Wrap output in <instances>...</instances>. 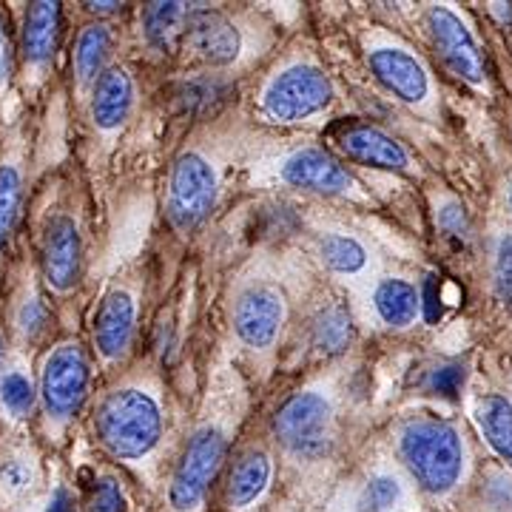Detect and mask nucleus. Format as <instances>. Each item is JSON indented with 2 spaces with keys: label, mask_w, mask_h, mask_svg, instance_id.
Masks as SVG:
<instances>
[{
  "label": "nucleus",
  "mask_w": 512,
  "mask_h": 512,
  "mask_svg": "<svg viewBox=\"0 0 512 512\" xmlns=\"http://www.w3.org/2000/svg\"><path fill=\"white\" fill-rule=\"evenodd\" d=\"M478 430L484 433L487 444L493 447L501 458L512 461V402L490 393L476 404Z\"/></svg>",
  "instance_id": "obj_23"
},
{
  "label": "nucleus",
  "mask_w": 512,
  "mask_h": 512,
  "mask_svg": "<svg viewBox=\"0 0 512 512\" xmlns=\"http://www.w3.org/2000/svg\"><path fill=\"white\" fill-rule=\"evenodd\" d=\"M427 29L433 37V46L439 52L441 63L450 72L467 80L470 86H481L487 80V63L481 55L476 35L467 29V23L447 6H433L427 12Z\"/></svg>",
  "instance_id": "obj_8"
},
{
  "label": "nucleus",
  "mask_w": 512,
  "mask_h": 512,
  "mask_svg": "<svg viewBox=\"0 0 512 512\" xmlns=\"http://www.w3.org/2000/svg\"><path fill=\"white\" fill-rule=\"evenodd\" d=\"M274 433L296 456H325L333 441V404L322 390H302L279 407Z\"/></svg>",
  "instance_id": "obj_4"
},
{
  "label": "nucleus",
  "mask_w": 512,
  "mask_h": 512,
  "mask_svg": "<svg viewBox=\"0 0 512 512\" xmlns=\"http://www.w3.org/2000/svg\"><path fill=\"white\" fill-rule=\"evenodd\" d=\"M399 453L424 493L447 495L456 490L467 467L464 439L441 419H410L399 430Z\"/></svg>",
  "instance_id": "obj_1"
},
{
  "label": "nucleus",
  "mask_w": 512,
  "mask_h": 512,
  "mask_svg": "<svg viewBox=\"0 0 512 512\" xmlns=\"http://www.w3.org/2000/svg\"><path fill=\"white\" fill-rule=\"evenodd\" d=\"M510 208H512V188H510Z\"/></svg>",
  "instance_id": "obj_40"
},
{
  "label": "nucleus",
  "mask_w": 512,
  "mask_h": 512,
  "mask_svg": "<svg viewBox=\"0 0 512 512\" xmlns=\"http://www.w3.org/2000/svg\"><path fill=\"white\" fill-rule=\"evenodd\" d=\"M9 77H12V49H9L6 32L0 26V92L9 86Z\"/></svg>",
  "instance_id": "obj_36"
},
{
  "label": "nucleus",
  "mask_w": 512,
  "mask_h": 512,
  "mask_svg": "<svg viewBox=\"0 0 512 512\" xmlns=\"http://www.w3.org/2000/svg\"><path fill=\"white\" fill-rule=\"evenodd\" d=\"M0 362H3V333H0Z\"/></svg>",
  "instance_id": "obj_39"
},
{
  "label": "nucleus",
  "mask_w": 512,
  "mask_h": 512,
  "mask_svg": "<svg viewBox=\"0 0 512 512\" xmlns=\"http://www.w3.org/2000/svg\"><path fill=\"white\" fill-rule=\"evenodd\" d=\"M194 6L197 3H177V0L148 3L143 12V32L148 43L160 52H171L177 43H183L185 23L191 18Z\"/></svg>",
  "instance_id": "obj_20"
},
{
  "label": "nucleus",
  "mask_w": 512,
  "mask_h": 512,
  "mask_svg": "<svg viewBox=\"0 0 512 512\" xmlns=\"http://www.w3.org/2000/svg\"><path fill=\"white\" fill-rule=\"evenodd\" d=\"M333 100V83L322 69L293 63L268 80L262 89V111L274 123H302L325 111Z\"/></svg>",
  "instance_id": "obj_3"
},
{
  "label": "nucleus",
  "mask_w": 512,
  "mask_h": 512,
  "mask_svg": "<svg viewBox=\"0 0 512 512\" xmlns=\"http://www.w3.org/2000/svg\"><path fill=\"white\" fill-rule=\"evenodd\" d=\"M63 9L60 3H32L23 18V57L29 66H49L60 43Z\"/></svg>",
  "instance_id": "obj_16"
},
{
  "label": "nucleus",
  "mask_w": 512,
  "mask_h": 512,
  "mask_svg": "<svg viewBox=\"0 0 512 512\" xmlns=\"http://www.w3.org/2000/svg\"><path fill=\"white\" fill-rule=\"evenodd\" d=\"M35 402L37 387L23 367L0 370V410H3V416L23 421L35 410Z\"/></svg>",
  "instance_id": "obj_25"
},
{
  "label": "nucleus",
  "mask_w": 512,
  "mask_h": 512,
  "mask_svg": "<svg viewBox=\"0 0 512 512\" xmlns=\"http://www.w3.org/2000/svg\"><path fill=\"white\" fill-rule=\"evenodd\" d=\"M111 55V32L103 23H89L74 43V74L80 83H97V77L106 72V60Z\"/></svg>",
  "instance_id": "obj_24"
},
{
  "label": "nucleus",
  "mask_w": 512,
  "mask_h": 512,
  "mask_svg": "<svg viewBox=\"0 0 512 512\" xmlns=\"http://www.w3.org/2000/svg\"><path fill=\"white\" fill-rule=\"evenodd\" d=\"M86 9L94 12V15H114L123 9V3H86Z\"/></svg>",
  "instance_id": "obj_38"
},
{
  "label": "nucleus",
  "mask_w": 512,
  "mask_h": 512,
  "mask_svg": "<svg viewBox=\"0 0 512 512\" xmlns=\"http://www.w3.org/2000/svg\"><path fill=\"white\" fill-rule=\"evenodd\" d=\"M439 228L444 231V237H450L458 245H467L473 237V228H470V217L464 211V205L456 200H447L439 208Z\"/></svg>",
  "instance_id": "obj_32"
},
{
  "label": "nucleus",
  "mask_w": 512,
  "mask_h": 512,
  "mask_svg": "<svg viewBox=\"0 0 512 512\" xmlns=\"http://www.w3.org/2000/svg\"><path fill=\"white\" fill-rule=\"evenodd\" d=\"M89 512H126V495L114 478L94 481V490L89 495Z\"/></svg>",
  "instance_id": "obj_34"
},
{
  "label": "nucleus",
  "mask_w": 512,
  "mask_h": 512,
  "mask_svg": "<svg viewBox=\"0 0 512 512\" xmlns=\"http://www.w3.org/2000/svg\"><path fill=\"white\" fill-rule=\"evenodd\" d=\"M80 262H83V245H80V231L72 217L57 214L49 220L46 234H43V248H40V265H43V279L55 293H69L80 279Z\"/></svg>",
  "instance_id": "obj_13"
},
{
  "label": "nucleus",
  "mask_w": 512,
  "mask_h": 512,
  "mask_svg": "<svg viewBox=\"0 0 512 512\" xmlns=\"http://www.w3.org/2000/svg\"><path fill=\"white\" fill-rule=\"evenodd\" d=\"M493 288L501 302L512 305V234H501L495 239Z\"/></svg>",
  "instance_id": "obj_31"
},
{
  "label": "nucleus",
  "mask_w": 512,
  "mask_h": 512,
  "mask_svg": "<svg viewBox=\"0 0 512 512\" xmlns=\"http://www.w3.org/2000/svg\"><path fill=\"white\" fill-rule=\"evenodd\" d=\"M15 330L26 342H35L49 330V308L35 291H29L20 299L18 311H15Z\"/></svg>",
  "instance_id": "obj_29"
},
{
  "label": "nucleus",
  "mask_w": 512,
  "mask_h": 512,
  "mask_svg": "<svg viewBox=\"0 0 512 512\" xmlns=\"http://www.w3.org/2000/svg\"><path fill=\"white\" fill-rule=\"evenodd\" d=\"M333 143L353 163L382 168V171H407L410 168L407 148L396 137H390L387 131L367 126V123L336 126L333 128Z\"/></svg>",
  "instance_id": "obj_14"
},
{
  "label": "nucleus",
  "mask_w": 512,
  "mask_h": 512,
  "mask_svg": "<svg viewBox=\"0 0 512 512\" xmlns=\"http://www.w3.org/2000/svg\"><path fill=\"white\" fill-rule=\"evenodd\" d=\"M373 313L387 328H410L421 313V293L402 276L382 279L373 291Z\"/></svg>",
  "instance_id": "obj_18"
},
{
  "label": "nucleus",
  "mask_w": 512,
  "mask_h": 512,
  "mask_svg": "<svg viewBox=\"0 0 512 512\" xmlns=\"http://www.w3.org/2000/svg\"><path fill=\"white\" fill-rule=\"evenodd\" d=\"M94 430L111 456L143 458L163 436V407L143 387H120L100 402Z\"/></svg>",
  "instance_id": "obj_2"
},
{
  "label": "nucleus",
  "mask_w": 512,
  "mask_h": 512,
  "mask_svg": "<svg viewBox=\"0 0 512 512\" xmlns=\"http://www.w3.org/2000/svg\"><path fill=\"white\" fill-rule=\"evenodd\" d=\"M285 296L274 285H254L237 296L234 330L239 342L251 350L274 348L285 325Z\"/></svg>",
  "instance_id": "obj_9"
},
{
  "label": "nucleus",
  "mask_w": 512,
  "mask_h": 512,
  "mask_svg": "<svg viewBox=\"0 0 512 512\" xmlns=\"http://www.w3.org/2000/svg\"><path fill=\"white\" fill-rule=\"evenodd\" d=\"M313 348L325 356H336L342 350H348L350 339H353V322L350 313L342 305H330L325 311H319V316L313 319Z\"/></svg>",
  "instance_id": "obj_26"
},
{
  "label": "nucleus",
  "mask_w": 512,
  "mask_h": 512,
  "mask_svg": "<svg viewBox=\"0 0 512 512\" xmlns=\"http://www.w3.org/2000/svg\"><path fill=\"white\" fill-rule=\"evenodd\" d=\"M89 393V362L77 342L57 345L40 370L37 396L52 421H69L86 402Z\"/></svg>",
  "instance_id": "obj_5"
},
{
  "label": "nucleus",
  "mask_w": 512,
  "mask_h": 512,
  "mask_svg": "<svg viewBox=\"0 0 512 512\" xmlns=\"http://www.w3.org/2000/svg\"><path fill=\"white\" fill-rule=\"evenodd\" d=\"M461 387H464V367L458 362H444V365L433 367L427 376V390L441 399H456Z\"/></svg>",
  "instance_id": "obj_33"
},
{
  "label": "nucleus",
  "mask_w": 512,
  "mask_h": 512,
  "mask_svg": "<svg viewBox=\"0 0 512 512\" xmlns=\"http://www.w3.org/2000/svg\"><path fill=\"white\" fill-rule=\"evenodd\" d=\"M282 180L293 188L322 194V197H345L356 183L348 174V168L339 163L325 148H299L282 160L279 168Z\"/></svg>",
  "instance_id": "obj_11"
},
{
  "label": "nucleus",
  "mask_w": 512,
  "mask_h": 512,
  "mask_svg": "<svg viewBox=\"0 0 512 512\" xmlns=\"http://www.w3.org/2000/svg\"><path fill=\"white\" fill-rule=\"evenodd\" d=\"M217 171L197 151L183 154L174 168H171V180H168V217L180 228L191 231L197 228L214 208L217 202Z\"/></svg>",
  "instance_id": "obj_7"
},
{
  "label": "nucleus",
  "mask_w": 512,
  "mask_h": 512,
  "mask_svg": "<svg viewBox=\"0 0 512 512\" xmlns=\"http://www.w3.org/2000/svg\"><path fill=\"white\" fill-rule=\"evenodd\" d=\"M37 470L35 461L26 456L0 458V495L3 498H23L35 487Z\"/></svg>",
  "instance_id": "obj_28"
},
{
  "label": "nucleus",
  "mask_w": 512,
  "mask_h": 512,
  "mask_svg": "<svg viewBox=\"0 0 512 512\" xmlns=\"http://www.w3.org/2000/svg\"><path fill=\"white\" fill-rule=\"evenodd\" d=\"M183 46L208 66H228L242 52V37H239L234 20H228L217 9L197 3L185 23Z\"/></svg>",
  "instance_id": "obj_12"
},
{
  "label": "nucleus",
  "mask_w": 512,
  "mask_h": 512,
  "mask_svg": "<svg viewBox=\"0 0 512 512\" xmlns=\"http://www.w3.org/2000/svg\"><path fill=\"white\" fill-rule=\"evenodd\" d=\"M316 254L330 274L359 279L370 271V248L359 237L345 231H328L316 239Z\"/></svg>",
  "instance_id": "obj_19"
},
{
  "label": "nucleus",
  "mask_w": 512,
  "mask_h": 512,
  "mask_svg": "<svg viewBox=\"0 0 512 512\" xmlns=\"http://www.w3.org/2000/svg\"><path fill=\"white\" fill-rule=\"evenodd\" d=\"M20 200H23V177L20 168L12 163L0 165V248L9 239L20 214Z\"/></svg>",
  "instance_id": "obj_27"
},
{
  "label": "nucleus",
  "mask_w": 512,
  "mask_h": 512,
  "mask_svg": "<svg viewBox=\"0 0 512 512\" xmlns=\"http://www.w3.org/2000/svg\"><path fill=\"white\" fill-rule=\"evenodd\" d=\"M46 512H74V501L66 487H57L55 493H52Z\"/></svg>",
  "instance_id": "obj_37"
},
{
  "label": "nucleus",
  "mask_w": 512,
  "mask_h": 512,
  "mask_svg": "<svg viewBox=\"0 0 512 512\" xmlns=\"http://www.w3.org/2000/svg\"><path fill=\"white\" fill-rule=\"evenodd\" d=\"M225 453H228V441L217 427H200L191 436L171 478V490H168L174 510L191 512L200 507L211 481L220 473Z\"/></svg>",
  "instance_id": "obj_6"
},
{
  "label": "nucleus",
  "mask_w": 512,
  "mask_h": 512,
  "mask_svg": "<svg viewBox=\"0 0 512 512\" xmlns=\"http://www.w3.org/2000/svg\"><path fill=\"white\" fill-rule=\"evenodd\" d=\"M421 308H424V313H427V319H430V322H436V319H439V288H436V279H433V276L424 282Z\"/></svg>",
  "instance_id": "obj_35"
},
{
  "label": "nucleus",
  "mask_w": 512,
  "mask_h": 512,
  "mask_svg": "<svg viewBox=\"0 0 512 512\" xmlns=\"http://www.w3.org/2000/svg\"><path fill=\"white\" fill-rule=\"evenodd\" d=\"M271 481V458L262 450H248L239 458L228 478V504L234 510H245L251 507L259 495L268 490Z\"/></svg>",
  "instance_id": "obj_21"
},
{
  "label": "nucleus",
  "mask_w": 512,
  "mask_h": 512,
  "mask_svg": "<svg viewBox=\"0 0 512 512\" xmlns=\"http://www.w3.org/2000/svg\"><path fill=\"white\" fill-rule=\"evenodd\" d=\"M134 322H137V302L123 288L111 291L100 302L94 316V345L106 362H114L126 353L134 336Z\"/></svg>",
  "instance_id": "obj_15"
},
{
  "label": "nucleus",
  "mask_w": 512,
  "mask_h": 512,
  "mask_svg": "<svg viewBox=\"0 0 512 512\" xmlns=\"http://www.w3.org/2000/svg\"><path fill=\"white\" fill-rule=\"evenodd\" d=\"M134 103V83L126 69L111 66L97 77L92 92V120L103 131H114L123 126V120Z\"/></svg>",
  "instance_id": "obj_17"
},
{
  "label": "nucleus",
  "mask_w": 512,
  "mask_h": 512,
  "mask_svg": "<svg viewBox=\"0 0 512 512\" xmlns=\"http://www.w3.org/2000/svg\"><path fill=\"white\" fill-rule=\"evenodd\" d=\"M402 501V484L399 478L390 473H379L367 481L365 493H362V512H393L396 504Z\"/></svg>",
  "instance_id": "obj_30"
},
{
  "label": "nucleus",
  "mask_w": 512,
  "mask_h": 512,
  "mask_svg": "<svg viewBox=\"0 0 512 512\" xmlns=\"http://www.w3.org/2000/svg\"><path fill=\"white\" fill-rule=\"evenodd\" d=\"M367 66L384 89L407 106H424L433 94L427 69L421 66L419 57L407 52L404 46H396V43L373 46L367 52Z\"/></svg>",
  "instance_id": "obj_10"
},
{
  "label": "nucleus",
  "mask_w": 512,
  "mask_h": 512,
  "mask_svg": "<svg viewBox=\"0 0 512 512\" xmlns=\"http://www.w3.org/2000/svg\"><path fill=\"white\" fill-rule=\"evenodd\" d=\"M231 94V86L222 80V77H188L180 80L174 89H171V103L180 114H205V111H214L222 106Z\"/></svg>",
  "instance_id": "obj_22"
}]
</instances>
